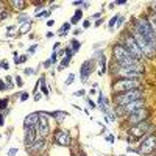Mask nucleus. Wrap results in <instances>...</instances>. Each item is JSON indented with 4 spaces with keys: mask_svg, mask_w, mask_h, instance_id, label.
<instances>
[{
    "mask_svg": "<svg viewBox=\"0 0 156 156\" xmlns=\"http://www.w3.org/2000/svg\"><path fill=\"white\" fill-rule=\"evenodd\" d=\"M134 25H136V30L144 36L147 41L151 44V47L156 50V33L153 31V28L150 27V23H148V20L147 19H136L134 20Z\"/></svg>",
    "mask_w": 156,
    "mask_h": 156,
    "instance_id": "obj_1",
    "label": "nucleus"
},
{
    "mask_svg": "<svg viewBox=\"0 0 156 156\" xmlns=\"http://www.w3.org/2000/svg\"><path fill=\"white\" fill-rule=\"evenodd\" d=\"M114 75L119 78H140L142 75L145 73L144 66H133V67H120L114 62Z\"/></svg>",
    "mask_w": 156,
    "mask_h": 156,
    "instance_id": "obj_2",
    "label": "nucleus"
},
{
    "mask_svg": "<svg viewBox=\"0 0 156 156\" xmlns=\"http://www.w3.org/2000/svg\"><path fill=\"white\" fill-rule=\"evenodd\" d=\"M114 92L122 94L126 90H133V89H140V80L139 78H119L117 83L112 86Z\"/></svg>",
    "mask_w": 156,
    "mask_h": 156,
    "instance_id": "obj_3",
    "label": "nucleus"
},
{
    "mask_svg": "<svg viewBox=\"0 0 156 156\" xmlns=\"http://www.w3.org/2000/svg\"><path fill=\"white\" fill-rule=\"evenodd\" d=\"M140 98H144L140 89L126 90V92H122V94H119V95H114V101H115L119 106H125V105H128V103L136 101V100H140Z\"/></svg>",
    "mask_w": 156,
    "mask_h": 156,
    "instance_id": "obj_4",
    "label": "nucleus"
},
{
    "mask_svg": "<svg viewBox=\"0 0 156 156\" xmlns=\"http://www.w3.org/2000/svg\"><path fill=\"white\" fill-rule=\"evenodd\" d=\"M131 36H133V39L136 41V44H137V47H139V50L142 51V55L144 56H147V58H151L153 56V53H154V48L151 47V44L147 41V39L142 36L136 28L131 31Z\"/></svg>",
    "mask_w": 156,
    "mask_h": 156,
    "instance_id": "obj_5",
    "label": "nucleus"
},
{
    "mask_svg": "<svg viewBox=\"0 0 156 156\" xmlns=\"http://www.w3.org/2000/svg\"><path fill=\"white\" fill-rule=\"evenodd\" d=\"M120 45L123 47V48H126L128 50V53L131 55V56H134L136 59H140L142 56V51L139 50V47H137V44H136V41L133 39V36H131V33L129 34H126L123 39H122V42H120Z\"/></svg>",
    "mask_w": 156,
    "mask_h": 156,
    "instance_id": "obj_6",
    "label": "nucleus"
},
{
    "mask_svg": "<svg viewBox=\"0 0 156 156\" xmlns=\"http://www.w3.org/2000/svg\"><path fill=\"white\" fill-rule=\"evenodd\" d=\"M150 129H151V125L148 122L136 123V125L131 126V129H129V139L131 140H139L140 137H144L145 134H148Z\"/></svg>",
    "mask_w": 156,
    "mask_h": 156,
    "instance_id": "obj_7",
    "label": "nucleus"
},
{
    "mask_svg": "<svg viewBox=\"0 0 156 156\" xmlns=\"http://www.w3.org/2000/svg\"><path fill=\"white\" fill-rule=\"evenodd\" d=\"M34 128H36V134H37V137H47L48 134H50V125H48V119H47V115L44 114V112H41V117H39V120H37V123L34 125Z\"/></svg>",
    "mask_w": 156,
    "mask_h": 156,
    "instance_id": "obj_8",
    "label": "nucleus"
},
{
    "mask_svg": "<svg viewBox=\"0 0 156 156\" xmlns=\"http://www.w3.org/2000/svg\"><path fill=\"white\" fill-rule=\"evenodd\" d=\"M153 150H156V136L154 134H148L144 140H142L140 147L137 148V153L150 154V153H153Z\"/></svg>",
    "mask_w": 156,
    "mask_h": 156,
    "instance_id": "obj_9",
    "label": "nucleus"
},
{
    "mask_svg": "<svg viewBox=\"0 0 156 156\" xmlns=\"http://www.w3.org/2000/svg\"><path fill=\"white\" fill-rule=\"evenodd\" d=\"M55 139V144L59 145V147H69L70 142H72V137H70V133L67 129H58L53 136Z\"/></svg>",
    "mask_w": 156,
    "mask_h": 156,
    "instance_id": "obj_10",
    "label": "nucleus"
},
{
    "mask_svg": "<svg viewBox=\"0 0 156 156\" xmlns=\"http://www.w3.org/2000/svg\"><path fill=\"white\" fill-rule=\"evenodd\" d=\"M142 108H145L144 98L136 100V101H131V103H128V105H125V106H120V112L129 115V114H133V112H136V111H139V109H142Z\"/></svg>",
    "mask_w": 156,
    "mask_h": 156,
    "instance_id": "obj_11",
    "label": "nucleus"
},
{
    "mask_svg": "<svg viewBox=\"0 0 156 156\" xmlns=\"http://www.w3.org/2000/svg\"><path fill=\"white\" fill-rule=\"evenodd\" d=\"M94 64H95V59H87L81 64V69H80V76H81V80L83 83H86L89 80V76L90 73H92L94 70Z\"/></svg>",
    "mask_w": 156,
    "mask_h": 156,
    "instance_id": "obj_12",
    "label": "nucleus"
},
{
    "mask_svg": "<svg viewBox=\"0 0 156 156\" xmlns=\"http://www.w3.org/2000/svg\"><path fill=\"white\" fill-rule=\"evenodd\" d=\"M47 148V142L44 137H37L34 142H33V145H30L27 148V151H30L31 154H41L44 150Z\"/></svg>",
    "mask_w": 156,
    "mask_h": 156,
    "instance_id": "obj_13",
    "label": "nucleus"
},
{
    "mask_svg": "<svg viewBox=\"0 0 156 156\" xmlns=\"http://www.w3.org/2000/svg\"><path fill=\"white\" fill-rule=\"evenodd\" d=\"M147 117H148V111L145 108H142V109H139V111H136L133 114H129L128 122L131 125H136V123H140V122H145Z\"/></svg>",
    "mask_w": 156,
    "mask_h": 156,
    "instance_id": "obj_14",
    "label": "nucleus"
},
{
    "mask_svg": "<svg viewBox=\"0 0 156 156\" xmlns=\"http://www.w3.org/2000/svg\"><path fill=\"white\" fill-rule=\"evenodd\" d=\"M37 139V134H36V128L34 126H28V128H25L23 129V144L25 147H30L33 145V142Z\"/></svg>",
    "mask_w": 156,
    "mask_h": 156,
    "instance_id": "obj_15",
    "label": "nucleus"
},
{
    "mask_svg": "<svg viewBox=\"0 0 156 156\" xmlns=\"http://www.w3.org/2000/svg\"><path fill=\"white\" fill-rule=\"evenodd\" d=\"M112 55H114L115 62H120V61H123V59H126V58L131 56V55L128 53V50H126V48H123L120 44H119V45H115V47L112 48Z\"/></svg>",
    "mask_w": 156,
    "mask_h": 156,
    "instance_id": "obj_16",
    "label": "nucleus"
},
{
    "mask_svg": "<svg viewBox=\"0 0 156 156\" xmlns=\"http://www.w3.org/2000/svg\"><path fill=\"white\" fill-rule=\"evenodd\" d=\"M39 117H41V112H31L28 114L27 117L23 119V128H28V126H34L39 120Z\"/></svg>",
    "mask_w": 156,
    "mask_h": 156,
    "instance_id": "obj_17",
    "label": "nucleus"
},
{
    "mask_svg": "<svg viewBox=\"0 0 156 156\" xmlns=\"http://www.w3.org/2000/svg\"><path fill=\"white\" fill-rule=\"evenodd\" d=\"M44 114L47 117H53L58 122H62L66 117H69V112H66V111H50V112H44Z\"/></svg>",
    "mask_w": 156,
    "mask_h": 156,
    "instance_id": "obj_18",
    "label": "nucleus"
},
{
    "mask_svg": "<svg viewBox=\"0 0 156 156\" xmlns=\"http://www.w3.org/2000/svg\"><path fill=\"white\" fill-rule=\"evenodd\" d=\"M97 59H98V64H100L98 73L100 75H105L106 73V56L103 55V50L101 51H97Z\"/></svg>",
    "mask_w": 156,
    "mask_h": 156,
    "instance_id": "obj_19",
    "label": "nucleus"
},
{
    "mask_svg": "<svg viewBox=\"0 0 156 156\" xmlns=\"http://www.w3.org/2000/svg\"><path fill=\"white\" fill-rule=\"evenodd\" d=\"M72 55H73V53H72V50L67 47V48H66V56H64V58H62V61L59 62L58 70H64V69H66V67L69 66V62H70V59H72Z\"/></svg>",
    "mask_w": 156,
    "mask_h": 156,
    "instance_id": "obj_20",
    "label": "nucleus"
},
{
    "mask_svg": "<svg viewBox=\"0 0 156 156\" xmlns=\"http://www.w3.org/2000/svg\"><path fill=\"white\" fill-rule=\"evenodd\" d=\"M69 48L72 50V53L75 55L76 51H78V50L81 48V42L78 41V39H72V41H70V47H69Z\"/></svg>",
    "mask_w": 156,
    "mask_h": 156,
    "instance_id": "obj_21",
    "label": "nucleus"
},
{
    "mask_svg": "<svg viewBox=\"0 0 156 156\" xmlns=\"http://www.w3.org/2000/svg\"><path fill=\"white\" fill-rule=\"evenodd\" d=\"M9 5L14 8V9H25V2H22V0H12V2H9Z\"/></svg>",
    "mask_w": 156,
    "mask_h": 156,
    "instance_id": "obj_22",
    "label": "nucleus"
},
{
    "mask_svg": "<svg viewBox=\"0 0 156 156\" xmlns=\"http://www.w3.org/2000/svg\"><path fill=\"white\" fill-rule=\"evenodd\" d=\"M81 17H83V11H81V9H76L75 14H73V17L70 19V25H72V23H78V22L81 20Z\"/></svg>",
    "mask_w": 156,
    "mask_h": 156,
    "instance_id": "obj_23",
    "label": "nucleus"
},
{
    "mask_svg": "<svg viewBox=\"0 0 156 156\" xmlns=\"http://www.w3.org/2000/svg\"><path fill=\"white\" fill-rule=\"evenodd\" d=\"M70 30V22H66V23H62L61 25V28H59V36H66Z\"/></svg>",
    "mask_w": 156,
    "mask_h": 156,
    "instance_id": "obj_24",
    "label": "nucleus"
},
{
    "mask_svg": "<svg viewBox=\"0 0 156 156\" xmlns=\"http://www.w3.org/2000/svg\"><path fill=\"white\" fill-rule=\"evenodd\" d=\"M28 59V53L27 55H17V53H14V64H23L25 61Z\"/></svg>",
    "mask_w": 156,
    "mask_h": 156,
    "instance_id": "obj_25",
    "label": "nucleus"
},
{
    "mask_svg": "<svg viewBox=\"0 0 156 156\" xmlns=\"http://www.w3.org/2000/svg\"><path fill=\"white\" fill-rule=\"evenodd\" d=\"M37 81H39V86H41V89H42V94H44V95H48V89H47V86H45V76L42 75Z\"/></svg>",
    "mask_w": 156,
    "mask_h": 156,
    "instance_id": "obj_26",
    "label": "nucleus"
},
{
    "mask_svg": "<svg viewBox=\"0 0 156 156\" xmlns=\"http://www.w3.org/2000/svg\"><path fill=\"white\" fill-rule=\"evenodd\" d=\"M30 28H31V20L30 22H25V23H22V27H20V34H27L28 31H30Z\"/></svg>",
    "mask_w": 156,
    "mask_h": 156,
    "instance_id": "obj_27",
    "label": "nucleus"
},
{
    "mask_svg": "<svg viewBox=\"0 0 156 156\" xmlns=\"http://www.w3.org/2000/svg\"><path fill=\"white\" fill-rule=\"evenodd\" d=\"M119 14H115V16H112L111 17V20H109V31H112L114 30V27H115V25H117V20H119Z\"/></svg>",
    "mask_w": 156,
    "mask_h": 156,
    "instance_id": "obj_28",
    "label": "nucleus"
},
{
    "mask_svg": "<svg viewBox=\"0 0 156 156\" xmlns=\"http://www.w3.org/2000/svg\"><path fill=\"white\" fill-rule=\"evenodd\" d=\"M8 103H9V98L5 97L0 100V111H3V109H8Z\"/></svg>",
    "mask_w": 156,
    "mask_h": 156,
    "instance_id": "obj_29",
    "label": "nucleus"
},
{
    "mask_svg": "<svg viewBox=\"0 0 156 156\" xmlns=\"http://www.w3.org/2000/svg\"><path fill=\"white\" fill-rule=\"evenodd\" d=\"M48 61H50L51 64H55V62L58 61V55H56V51H51V55H50V58H48Z\"/></svg>",
    "mask_w": 156,
    "mask_h": 156,
    "instance_id": "obj_30",
    "label": "nucleus"
},
{
    "mask_svg": "<svg viewBox=\"0 0 156 156\" xmlns=\"http://www.w3.org/2000/svg\"><path fill=\"white\" fill-rule=\"evenodd\" d=\"M19 94H20V95H19V100H20V101H27L28 97H30L28 92H19Z\"/></svg>",
    "mask_w": 156,
    "mask_h": 156,
    "instance_id": "obj_31",
    "label": "nucleus"
},
{
    "mask_svg": "<svg viewBox=\"0 0 156 156\" xmlns=\"http://www.w3.org/2000/svg\"><path fill=\"white\" fill-rule=\"evenodd\" d=\"M73 80H75V73H69L67 80H66V86H70L73 83Z\"/></svg>",
    "mask_w": 156,
    "mask_h": 156,
    "instance_id": "obj_32",
    "label": "nucleus"
},
{
    "mask_svg": "<svg viewBox=\"0 0 156 156\" xmlns=\"http://www.w3.org/2000/svg\"><path fill=\"white\" fill-rule=\"evenodd\" d=\"M0 69H2V70H8L9 69V64H8V61H0Z\"/></svg>",
    "mask_w": 156,
    "mask_h": 156,
    "instance_id": "obj_33",
    "label": "nucleus"
},
{
    "mask_svg": "<svg viewBox=\"0 0 156 156\" xmlns=\"http://www.w3.org/2000/svg\"><path fill=\"white\" fill-rule=\"evenodd\" d=\"M50 11H42V12H36V17H48Z\"/></svg>",
    "mask_w": 156,
    "mask_h": 156,
    "instance_id": "obj_34",
    "label": "nucleus"
},
{
    "mask_svg": "<svg viewBox=\"0 0 156 156\" xmlns=\"http://www.w3.org/2000/svg\"><path fill=\"white\" fill-rule=\"evenodd\" d=\"M19 153V148H9L8 150V156H16Z\"/></svg>",
    "mask_w": 156,
    "mask_h": 156,
    "instance_id": "obj_35",
    "label": "nucleus"
},
{
    "mask_svg": "<svg viewBox=\"0 0 156 156\" xmlns=\"http://www.w3.org/2000/svg\"><path fill=\"white\" fill-rule=\"evenodd\" d=\"M8 16H9V14H8V11H3V9L0 11V20H3V19H6Z\"/></svg>",
    "mask_w": 156,
    "mask_h": 156,
    "instance_id": "obj_36",
    "label": "nucleus"
},
{
    "mask_svg": "<svg viewBox=\"0 0 156 156\" xmlns=\"http://www.w3.org/2000/svg\"><path fill=\"white\" fill-rule=\"evenodd\" d=\"M86 92H84V89H80V90H76V92H73V95L75 97H83Z\"/></svg>",
    "mask_w": 156,
    "mask_h": 156,
    "instance_id": "obj_37",
    "label": "nucleus"
},
{
    "mask_svg": "<svg viewBox=\"0 0 156 156\" xmlns=\"http://www.w3.org/2000/svg\"><path fill=\"white\" fill-rule=\"evenodd\" d=\"M86 101H87V105H89V108H90V109H94V108H97V106H95V103H94L92 100H90V98H86Z\"/></svg>",
    "mask_w": 156,
    "mask_h": 156,
    "instance_id": "obj_38",
    "label": "nucleus"
},
{
    "mask_svg": "<svg viewBox=\"0 0 156 156\" xmlns=\"http://www.w3.org/2000/svg\"><path fill=\"white\" fill-rule=\"evenodd\" d=\"M16 84H17L19 87H22V86H23V81H22V78H20L19 75L16 76Z\"/></svg>",
    "mask_w": 156,
    "mask_h": 156,
    "instance_id": "obj_39",
    "label": "nucleus"
},
{
    "mask_svg": "<svg viewBox=\"0 0 156 156\" xmlns=\"http://www.w3.org/2000/svg\"><path fill=\"white\" fill-rule=\"evenodd\" d=\"M36 48H37V44H33L30 48H28V53L31 55V53H34V51H36Z\"/></svg>",
    "mask_w": 156,
    "mask_h": 156,
    "instance_id": "obj_40",
    "label": "nucleus"
},
{
    "mask_svg": "<svg viewBox=\"0 0 156 156\" xmlns=\"http://www.w3.org/2000/svg\"><path fill=\"white\" fill-rule=\"evenodd\" d=\"M23 73H25V75H33V73H36V70H33V69L28 67V69H25V70H23Z\"/></svg>",
    "mask_w": 156,
    "mask_h": 156,
    "instance_id": "obj_41",
    "label": "nucleus"
},
{
    "mask_svg": "<svg viewBox=\"0 0 156 156\" xmlns=\"http://www.w3.org/2000/svg\"><path fill=\"white\" fill-rule=\"evenodd\" d=\"M5 89H8V86L3 83V80H0V92H2V90H5Z\"/></svg>",
    "mask_w": 156,
    "mask_h": 156,
    "instance_id": "obj_42",
    "label": "nucleus"
},
{
    "mask_svg": "<svg viewBox=\"0 0 156 156\" xmlns=\"http://www.w3.org/2000/svg\"><path fill=\"white\" fill-rule=\"evenodd\" d=\"M5 125V114L0 112V126H3Z\"/></svg>",
    "mask_w": 156,
    "mask_h": 156,
    "instance_id": "obj_43",
    "label": "nucleus"
},
{
    "mask_svg": "<svg viewBox=\"0 0 156 156\" xmlns=\"http://www.w3.org/2000/svg\"><path fill=\"white\" fill-rule=\"evenodd\" d=\"M89 27H90V20L86 19V20L83 22V28H89Z\"/></svg>",
    "mask_w": 156,
    "mask_h": 156,
    "instance_id": "obj_44",
    "label": "nucleus"
},
{
    "mask_svg": "<svg viewBox=\"0 0 156 156\" xmlns=\"http://www.w3.org/2000/svg\"><path fill=\"white\" fill-rule=\"evenodd\" d=\"M122 23H123V17L120 16V17H119V20H117V25H115V27H117V28L122 27Z\"/></svg>",
    "mask_w": 156,
    "mask_h": 156,
    "instance_id": "obj_45",
    "label": "nucleus"
},
{
    "mask_svg": "<svg viewBox=\"0 0 156 156\" xmlns=\"http://www.w3.org/2000/svg\"><path fill=\"white\" fill-rule=\"evenodd\" d=\"M100 16H101V12H95V14H92V16H90L89 19H98Z\"/></svg>",
    "mask_w": 156,
    "mask_h": 156,
    "instance_id": "obj_46",
    "label": "nucleus"
},
{
    "mask_svg": "<svg viewBox=\"0 0 156 156\" xmlns=\"http://www.w3.org/2000/svg\"><path fill=\"white\" fill-rule=\"evenodd\" d=\"M53 25H55V20H53V19L47 20V27H53Z\"/></svg>",
    "mask_w": 156,
    "mask_h": 156,
    "instance_id": "obj_47",
    "label": "nucleus"
},
{
    "mask_svg": "<svg viewBox=\"0 0 156 156\" xmlns=\"http://www.w3.org/2000/svg\"><path fill=\"white\" fill-rule=\"evenodd\" d=\"M126 3V0H117L115 2V5H125Z\"/></svg>",
    "mask_w": 156,
    "mask_h": 156,
    "instance_id": "obj_48",
    "label": "nucleus"
},
{
    "mask_svg": "<svg viewBox=\"0 0 156 156\" xmlns=\"http://www.w3.org/2000/svg\"><path fill=\"white\" fill-rule=\"evenodd\" d=\"M106 140L109 142V144H112V142H114V136H108V137H106Z\"/></svg>",
    "mask_w": 156,
    "mask_h": 156,
    "instance_id": "obj_49",
    "label": "nucleus"
},
{
    "mask_svg": "<svg viewBox=\"0 0 156 156\" xmlns=\"http://www.w3.org/2000/svg\"><path fill=\"white\" fill-rule=\"evenodd\" d=\"M50 66H51V62H50L48 59H47V61H44V67H50Z\"/></svg>",
    "mask_w": 156,
    "mask_h": 156,
    "instance_id": "obj_50",
    "label": "nucleus"
},
{
    "mask_svg": "<svg viewBox=\"0 0 156 156\" xmlns=\"http://www.w3.org/2000/svg\"><path fill=\"white\" fill-rule=\"evenodd\" d=\"M59 45H61V42H56V44L53 45V51H56V50L59 48Z\"/></svg>",
    "mask_w": 156,
    "mask_h": 156,
    "instance_id": "obj_51",
    "label": "nucleus"
},
{
    "mask_svg": "<svg viewBox=\"0 0 156 156\" xmlns=\"http://www.w3.org/2000/svg\"><path fill=\"white\" fill-rule=\"evenodd\" d=\"M83 30H80V28H76V30H73V34H80Z\"/></svg>",
    "mask_w": 156,
    "mask_h": 156,
    "instance_id": "obj_52",
    "label": "nucleus"
},
{
    "mask_svg": "<svg viewBox=\"0 0 156 156\" xmlns=\"http://www.w3.org/2000/svg\"><path fill=\"white\" fill-rule=\"evenodd\" d=\"M34 100H36V101L41 100V94H36V95H34Z\"/></svg>",
    "mask_w": 156,
    "mask_h": 156,
    "instance_id": "obj_53",
    "label": "nucleus"
},
{
    "mask_svg": "<svg viewBox=\"0 0 156 156\" xmlns=\"http://www.w3.org/2000/svg\"><path fill=\"white\" fill-rule=\"evenodd\" d=\"M101 23H103V20H101V19H100V20H97V22H95V27H100Z\"/></svg>",
    "mask_w": 156,
    "mask_h": 156,
    "instance_id": "obj_54",
    "label": "nucleus"
},
{
    "mask_svg": "<svg viewBox=\"0 0 156 156\" xmlns=\"http://www.w3.org/2000/svg\"><path fill=\"white\" fill-rule=\"evenodd\" d=\"M42 156H47V154H42Z\"/></svg>",
    "mask_w": 156,
    "mask_h": 156,
    "instance_id": "obj_55",
    "label": "nucleus"
},
{
    "mask_svg": "<svg viewBox=\"0 0 156 156\" xmlns=\"http://www.w3.org/2000/svg\"><path fill=\"white\" fill-rule=\"evenodd\" d=\"M0 137H2V134H0Z\"/></svg>",
    "mask_w": 156,
    "mask_h": 156,
    "instance_id": "obj_56",
    "label": "nucleus"
}]
</instances>
